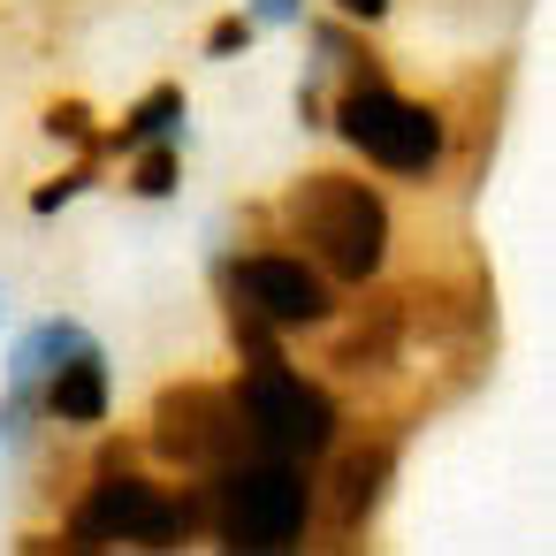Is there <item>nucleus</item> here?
<instances>
[{"mask_svg": "<svg viewBox=\"0 0 556 556\" xmlns=\"http://www.w3.org/2000/svg\"><path fill=\"white\" fill-rule=\"evenodd\" d=\"M199 526H214L244 556L298 548L313 526V480L298 457H237L222 472H199Z\"/></svg>", "mask_w": 556, "mask_h": 556, "instance_id": "nucleus-1", "label": "nucleus"}, {"mask_svg": "<svg viewBox=\"0 0 556 556\" xmlns=\"http://www.w3.org/2000/svg\"><path fill=\"white\" fill-rule=\"evenodd\" d=\"M282 222L328 282H374L381 260H389V206L358 176H336V168L298 176L290 199H282Z\"/></svg>", "mask_w": 556, "mask_h": 556, "instance_id": "nucleus-2", "label": "nucleus"}, {"mask_svg": "<svg viewBox=\"0 0 556 556\" xmlns=\"http://www.w3.org/2000/svg\"><path fill=\"white\" fill-rule=\"evenodd\" d=\"M237 412H244V434H252L260 457H298V465H313V457L336 442V419H343L336 396H328L320 381H305L298 366H282V358L244 366Z\"/></svg>", "mask_w": 556, "mask_h": 556, "instance_id": "nucleus-3", "label": "nucleus"}, {"mask_svg": "<svg viewBox=\"0 0 556 556\" xmlns=\"http://www.w3.org/2000/svg\"><path fill=\"white\" fill-rule=\"evenodd\" d=\"M336 130H343V146H351L358 161H374V168H389V176H412V184H419V176L442 168V115H434L427 100L389 92L381 77L343 85Z\"/></svg>", "mask_w": 556, "mask_h": 556, "instance_id": "nucleus-4", "label": "nucleus"}, {"mask_svg": "<svg viewBox=\"0 0 556 556\" xmlns=\"http://www.w3.org/2000/svg\"><path fill=\"white\" fill-rule=\"evenodd\" d=\"M146 442H153L168 465H184V472H222V465H237V457H260L252 434H244L237 396L214 389V381L161 389V396H153V427H146Z\"/></svg>", "mask_w": 556, "mask_h": 556, "instance_id": "nucleus-5", "label": "nucleus"}, {"mask_svg": "<svg viewBox=\"0 0 556 556\" xmlns=\"http://www.w3.org/2000/svg\"><path fill=\"white\" fill-rule=\"evenodd\" d=\"M199 526V495H168L138 472H100L92 495L77 503L70 518V548H100V541H146V548H168Z\"/></svg>", "mask_w": 556, "mask_h": 556, "instance_id": "nucleus-6", "label": "nucleus"}, {"mask_svg": "<svg viewBox=\"0 0 556 556\" xmlns=\"http://www.w3.org/2000/svg\"><path fill=\"white\" fill-rule=\"evenodd\" d=\"M229 305H244L267 328H320V320H336L343 298H336V282L313 260H298V252H252V260L229 267Z\"/></svg>", "mask_w": 556, "mask_h": 556, "instance_id": "nucleus-7", "label": "nucleus"}, {"mask_svg": "<svg viewBox=\"0 0 556 556\" xmlns=\"http://www.w3.org/2000/svg\"><path fill=\"white\" fill-rule=\"evenodd\" d=\"M39 404H47V419H62V427H100V419H108V358H100L92 336L39 381Z\"/></svg>", "mask_w": 556, "mask_h": 556, "instance_id": "nucleus-8", "label": "nucleus"}, {"mask_svg": "<svg viewBox=\"0 0 556 556\" xmlns=\"http://www.w3.org/2000/svg\"><path fill=\"white\" fill-rule=\"evenodd\" d=\"M389 472H396V450H389V442H366V450H351V457L336 465V488H328V518H336V533L366 526V510L381 503Z\"/></svg>", "mask_w": 556, "mask_h": 556, "instance_id": "nucleus-9", "label": "nucleus"}, {"mask_svg": "<svg viewBox=\"0 0 556 556\" xmlns=\"http://www.w3.org/2000/svg\"><path fill=\"white\" fill-rule=\"evenodd\" d=\"M168 130H184V85H153V92L130 108V123H115V130L100 138V153L115 161V153H138V146L168 138Z\"/></svg>", "mask_w": 556, "mask_h": 556, "instance_id": "nucleus-10", "label": "nucleus"}, {"mask_svg": "<svg viewBox=\"0 0 556 556\" xmlns=\"http://www.w3.org/2000/svg\"><path fill=\"white\" fill-rule=\"evenodd\" d=\"M77 343H85V328H77V320H39V328L16 343V358H9V381H16V389H39V381H47Z\"/></svg>", "mask_w": 556, "mask_h": 556, "instance_id": "nucleus-11", "label": "nucleus"}, {"mask_svg": "<svg viewBox=\"0 0 556 556\" xmlns=\"http://www.w3.org/2000/svg\"><path fill=\"white\" fill-rule=\"evenodd\" d=\"M100 161H108V153H100V138H92V146H85V161H77L70 176H54V184H39V191H31V214H62L77 191H92V184H100Z\"/></svg>", "mask_w": 556, "mask_h": 556, "instance_id": "nucleus-12", "label": "nucleus"}, {"mask_svg": "<svg viewBox=\"0 0 556 556\" xmlns=\"http://www.w3.org/2000/svg\"><path fill=\"white\" fill-rule=\"evenodd\" d=\"M176 176H184V168H176V146H138V176H130L138 199H168Z\"/></svg>", "mask_w": 556, "mask_h": 556, "instance_id": "nucleus-13", "label": "nucleus"}, {"mask_svg": "<svg viewBox=\"0 0 556 556\" xmlns=\"http://www.w3.org/2000/svg\"><path fill=\"white\" fill-rule=\"evenodd\" d=\"M47 138H62V146L85 153V146L100 138V130H92V108H85V100H54V108H47Z\"/></svg>", "mask_w": 556, "mask_h": 556, "instance_id": "nucleus-14", "label": "nucleus"}, {"mask_svg": "<svg viewBox=\"0 0 556 556\" xmlns=\"http://www.w3.org/2000/svg\"><path fill=\"white\" fill-rule=\"evenodd\" d=\"M252 31H260L252 16H222V24L206 31V54H214V62H237V54L252 47Z\"/></svg>", "mask_w": 556, "mask_h": 556, "instance_id": "nucleus-15", "label": "nucleus"}, {"mask_svg": "<svg viewBox=\"0 0 556 556\" xmlns=\"http://www.w3.org/2000/svg\"><path fill=\"white\" fill-rule=\"evenodd\" d=\"M305 0H252V24H298Z\"/></svg>", "mask_w": 556, "mask_h": 556, "instance_id": "nucleus-16", "label": "nucleus"}, {"mask_svg": "<svg viewBox=\"0 0 556 556\" xmlns=\"http://www.w3.org/2000/svg\"><path fill=\"white\" fill-rule=\"evenodd\" d=\"M336 9H343L351 24H381V16H389V0H336Z\"/></svg>", "mask_w": 556, "mask_h": 556, "instance_id": "nucleus-17", "label": "nucleus"}]
</instances>
